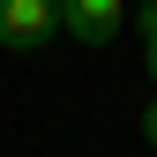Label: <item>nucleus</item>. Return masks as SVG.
I'll use <instances>...</instances> for the list:
<instances>
[{"mask_svg": "<svg viewBox=\"0 0 157 157\" xmlns=\"http://www.w3.org/2000/svg\"><path fill=\"white\" fill-rule=\"evenodd\" d=\"M45 37H60V0H0V45L37 52Z\"/></svg>", "mask_w": 157, "mask_h": 157, "instance_id": "obj_1", "label": "nucleus"}, {"mask_svg": "<svg viewBox=\"0 0 157 157\" xmlns=\"http://www.w3.org/2000/svg\"><path fill=\"white\" fill-rule=\"evenodd\" d=\"M120 0H60V30L67 37H82V45H112L120 37Z\"/></svg>", "mask_w": 157, "mask_h": 157, "instance_id": "obj_2", "label": "nucleus"}, {"mask_svg": "<svg viewBox=\"0 0 157 157\" xmlns=\"http://www.w3.org/2000/svg\"><path fill=\"white\" fill-rule=\"evenodd\" d=\"M135 30H142V67H150V82H157V0L135 8Z\"/></svg>", "mask_w": 157, "mask_h": 157, "instance_id": "obj_3", "label": "nucleus"}, {"mask_svg": "<svg viewBox=\"0 0 157 157\" xmlns=\"http://www.w3.org/2000/svg\"><path fill=\"white\" fill-rule=\"evenodd\" d=\"M142 135H150V142H157V97H150V105H142Z\"/></svg>", "mask_w": 157, "mask_h": 157, "instance_id": "obj_4", "label": "nucleus"}]
</instances>
